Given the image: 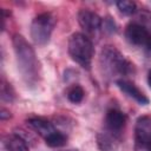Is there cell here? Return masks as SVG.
Wrapping results in <instances>:
<instances>
[{
    "label": "cell",
    "mask_w": 151,
    "mask_h": 151,
    "mask_svg": "<svg viewBox=\"0 0 151 151\" xmlns=\"http://www.w3.org/2000/svg\"><path fill=\"white\" fill-rule=\"evenodd\" d=\"M1 98L2 100L11 101L13 99V92L11 91V86L6 83H2L1 85Z\"/></svg>",
    "instance_id": "17"
},
{
    "label": "cell",
    "mask_w": 151,
    "mask_h": 151,
    "mask_svg": "<svg viewBox=\"0 0 151 151\" xmlns=\"http://www.w3.org/2000/svg\"><path fill=\"white\" fill-rule=\"evenodd\" d=\"M13 47L22 78L29 85L35 84L39 78V63L33 47L21 34L13 35Z\"/></svg>",
    "instance_id": "1"
},
{
    "label": "cell",
    "mask_w": 151,
    "mask_h": 151,
    "mask_svg": "<svg viewBox=\"0 0 151 151\" xmlns=\"http://www.w3.org/2000/svg\"><path fill=\"white\" fill-rule=\"evenodd\" d=\"M149 48H150V50H151V46H150V47H149Z\"/></svg>",
    "instance_id": "20"
},
{
    "label": "cell",
    "mask_w": 151,
    "mask_h": 151,
    "mask_svg": "<svg viewBox=\"0 0 151 151\" xmlns=\"http://www.w3.org/2000/svg\"><path fill=\"white\" fill-rule=\"evenodd\" d=\"M97 143L101 151H116L117 145L114 143V139L110 137L109 134L100 133L97 136Z\"/></svg>",
    "instance_id": "13"
},
{
    "label": "cell",
    "mask_w": 151,
    "mask_h": 151,
    "mask_svg": "<svg viewBox=\"0 0 151 151\" xmlns=\"http://www.w3.org/2000/svg\"><path fill=\"white\" fill-rule=\"evenodd\" d=\"M9 117H11L9 112L6 111L5 109H1V112H0V118H1V120H5L6 118H9Z\"/></svg>",
    "instance_id": "18"
},
{
    "label": "cell",
    "mask_w": 151,
    "mask_h": 151,
    "mask_svg": "<svg viewBox=\"0 0 151 151\" xmlns=\"http://www.w3.org/2000/svg\"><path fill=\"white\" fill-rule=\"evenodd\" d=\"M27 124H28L38 134H40V136L44 137V138H46L47 136H50L51 133H53L54 131H57L55 127L53 126V124L50 123L48 120L44 119V118H37V117H35V118H31V119H28Z\"/></svg>",
    "instance_id": "10"
},
{
    "label": "cell",
    "mask_w": 151,
    "mask_h": 151,
    "mask_svg": "<svg viewBox=\"0 0 151 151\" xmlns=\"http://www.w3.org/2000/svg\"><path fill=\"white\" fill-rule=\"evenodd\" d=\"M125 38L130 44L136 46H151V32L136 21L127 24L125 28Z\"/></svg>",
    "instance_id": "6"
},
{
    "label": "cell",
    "mask_w": 151,
    "mask_h": 151,
    "mask_svg": "<svg viewBox=\"0 0 151 151\" xmlns=\"http://www.w3.org/2000/svg\"><path fill=\"white\" fill-rule=\"evenodd\" d=\"M55 26V18L50 12L38 14L31 24V38L37 45H46Z\"/></svg>",
    "instance_id": "3"
},
{
    "label": "cell",
    "mask_w": 151,
    "mask_h": 151,
    "mask_svg": "<svg viewBox=\"0 0 151 151\" xmlns=\"http://www.w3.org/2000/svg\"><path fill=\"white\" fill-rule=\"evenodd\" d=\"M138 12V11H137ZM138 24H140L142 26H144L149 32H151V12L146 11V9H140L137 13V19L133 20Z\"/></svg>",
    "instance_id": "16"
},
{
    "label": "cell",
    "mask_w": 151,
    "mask_h": 151,
    "mask_svg": "<svg viewBox=\"0 0 151 151\" xmlns=\"http://www.w3.org/2000/svg\"><path fill=\"white\" fill-rule=\"evenodd\" d=\"M117 7L120 13L125 15H133L137 13V4L132 0H119L117 1Z\"/></svg>",
    "instance_id": "14"
},
{
    "label": "cell",
    "mask_w": 151,
    "mask_h": 151,
    "mask_svg": "<svg viewBox=\"0 0 151 151\" xmlns=\"http://www.w3.org/2000/svg\"><path fill=\"white\" fill-rule=\"evenodd\" d=\"M45 143L50 147H61L67 143V137L61 132L54 131L53 133H51L45 138Z\"/></svg>",
    "instance_id": "12"
},
{
    "label": "cell",
    "mask_w": 151,
    "mask_h": 151,
    "mask_svg": "<svg viewBox=\"0 0 151 151\" xmlns=\"http://www.w3.org/2000/svg\"><path fill=\"white\" fill-rule=\"evenodd\" d=\"M134 151H151V119L140 117L134 132Z\"/></svg>",
    "instance_id": "5"
},
{
    "label": "cell",
    "mask_w": 151,
    "mask_h": 151,
    "mask_svg": "<svg viewBox=\"0 0 151 151\" xmlns=\"http://www.w3.org/2000/svg\"><path fill=\"white\" fill-rule=\"evenodd\" d=\"M4 145L8 151H29L26 140L18 134H7L4 139Z\"/></svg>",
    "instance_id": "11"
},
{
    "label": "cell",
    "mask_w": 151,
    "mask_h": 151,
    "mask_svg": "<svg viewBox=\"0 0 151 151\" xmlns=\"http://www.w3.org/2000/svg\"><path fill=\"white\" fill-rule=\"evenodd\" d=\"M84 94H85L84 88H83L80 85H73V86L70 87L68 91H67V98H68V100H70L71 103H73V104L80 103V101L83 100V98H84Z\"/></svg>",
    "instance_id": "15"
},
{
    "label": "cell",
    "mask_w": 151,
    "mask_h": 151,
    "mask_svg": "<svg viewBox=\"0 0 151 151\" xmlns=\"http://www.w3.org/2000/svg\"><path fill=\"white\" fill-rule=\"evenodd\" d=\"M101 60L104 66L113 73L129 74L133 68V65L113 46H105L101 50Z\"/></svg>",
    "instance_id": "4"
},
{
    "label": "cell",
    "mask_w": 151,
    "mask_h": 151,
    "mask_svg": "<svg viewBox=\"0 0 151 151\" xmlns=\"http://www.w3.org/2000/svg\"><path fill=\"white\" fill-rule=\"evenodd\" d=\"M68 53L73 61L88 70L93 58L92 41L85 34L76 32L68 39Z\"/></svg>",
    "instance_id": "2"
},
{
    "label": "cell",
    "mask_w": 151,
    "mask_h": 151,
    "mask_svg": "<svg viewBox=\"0 0 151 151\" xmlns=\"http://www.w3.org/2000/svg\"><path fill=\"white\" fill-rule=\"evenodd\" d=\"M147 84H149V86L151 87V70L147 72Z\"/></svg>",
    "instance_id": "19"
},
{
    "label": "cell",
    "mask_w": 151,
    "mask_h": 151,
    "mask_svg": "<svg viewBox=\"0 0 151 151\" xmlns=\"http://www.w3.org/2000/svg\"><path fill=\"white\" fill-rule=\"evenodd\" d=\"M78 22L83 29L92 33L100 28L101 18L90 9H80L78 12Z\"/></svg>",
    "instance_id": "7"
},
{
    "label": "cell",
    "mask_w": 151,
    "mask_h": 151,
    "mask_svg": "<svg viewBox=\"0 0 151 151\" xmlns=\"http://www.w3.org/2000/svg\"><path fill=\"white\" fill-rule=\"evenodd\" d=\"M117 86L120 88V91H123L124 93H126L129 97L133 98L137 103H139L140 105H146L149 104V98L130 80L126 79H118L116 81Z\"/></svg>",
    "instance_id": "8"
},
{
    "label": "cell",
    "mask_w": 151,
    "mask_h": 151,
    "mask_svg": "<svg viewBox=\"0 0 151 151\" xmlns=\"http://www.w3.org/2000/svg\"><path fill=\"white\" fill-rule=\"evenodd\" d=\"M126 123L125 114L116 109H111L106 113V125L111 131H120Z\"/></svg>",
    "instance_id": "9"
}]
</instances>
